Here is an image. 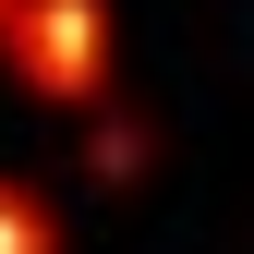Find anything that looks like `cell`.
Returning <instances> with one entry per match:
<instances>
[{
  "instance_id": "obj_1",
  "label": "cell",
  "mask_w": 254,
  "mask_h": 254,
  "mask_svg": "<svg viewBox=\"0 0 254 254\" xmlns=\"http://www.w3.org/2000/svg\"><path fill=\"white\" fill-rule=\"evenodd\" d=\"M0 73H12L37 109H73V121L121 109V37H109V0H12V12H0Z\"/></svg>"
},
{
  "instance_id": "obj_2",
  "label": "cell",
  "mask_w": 254,
  "mask_h": 254,
  "mask_svg": "<svg viewBox=\"0 0 254 254\" xmlns=\"http://www.w3.org/2000/svg\"><path fill=\"white\" fill-rule=\"evenodd\" d=\"M145 157H157V133L133 109H97V121H85V170H97V182H145Z\"/></svg>"
},
{
  "instance_id": "obj_3",
  "label": "cell",
  "mask_w": 254,
  "mask_h": 254,
  "mask_svg": "<svg viewBox=\"0 0 254 254\" xmlns=\"http://www.w3.org/2000/svg\"><path fill=\"white\" fill-rule=\"evenodd\" d=\"M0 254H61V206L24 194V182H0Z\"/></svg>"
},
{
  "instance_id": "obj_4",
  "label": "cell",
  "mask_w": 254,
  "mask_h": 254,
  "mask_svg": "<svg viewBox=\"0 0 254 254\" xmlns=\"http://www.w3.org/2000/svg\"><path fill=\"white\" fill-rule=\"evenodd\" d=\"M0 12H12V0H0Z\"/></svg>"
}]
</instances>
